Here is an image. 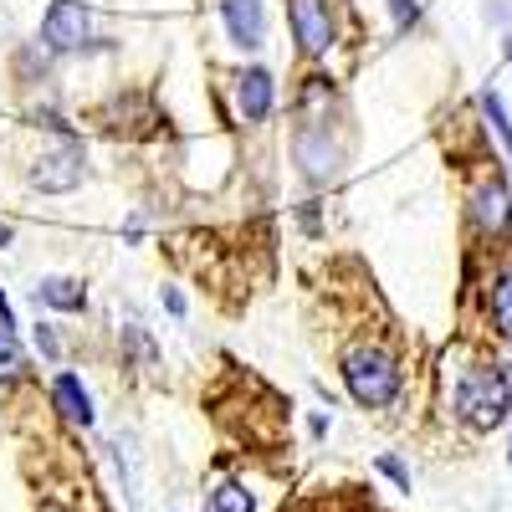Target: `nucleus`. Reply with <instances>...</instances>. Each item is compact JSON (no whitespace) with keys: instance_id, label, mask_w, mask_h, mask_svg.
Segmentation results:
<instances>
[{"instance_id":"obj_21","label":"nucleus","mask_w":512,"mask_h":512,"mask_svg":"<svg viewBox=\"0 0 512 512\" xmlns=\"http://www.w3.org/2000/svg\"><path fill=\"white\" fill-rule=\"evenodd\" d=\"M0 323H11V303H6V292H0Z\"/></svg>"},{"instance_id":"obj_2","label":"nucleus","mask_w":512,"mask_h":512,"mask_svg":"<svg viewBox=\"0 0 512 512\" xmlns=\"http://www.w3.org/2000/svg\"><path fill=\"white\" fill-rule=\"evenodd\" d=\"M338 374H344L349 395H354L364 410H384V405H395V395H400V364H395V354H384L379 344L349 349Z\"/></svg>"},{"instance_id":"obj_24","label":"nucleus","mask_w":512,"mask_h":512,"mask_svg":"<svg viewBox=\"0 0 512 512\" xmlns=\"http://www.w3.org/2000/svg\"><path fill=\"white\" fill-rule=\"evenodd\" d=\"M507 456H512V451H507Z\"/></svg>"},{"instance_id":"obj_8","label":"nucleus","mask_w":512,"mask_h":512,"mask_svg":"<svg viewBox=\"0 0 512 512\" xmlns=\"http://www.w3.org/2000/svg\"><path fill=\"white\" fill-rule=\"evenodd\" d=\"M272 98H277V82H272L267 67H246L236 77V108H241L246 123H262L272 113Z\"/></svg>"},{"instance_id":"obj_4","label":"nucleus","mask_w":512,"mask_h":512,"mask_svg":"<svg viewBox=\"0 0 512 512\" xmlns=\"http://www.w3.org/2000/svg\"><path fill=\"white\" fill-rule=\"evenodd\" d=\"M82 175H88V164H82V144H77V134H67L57 149H41V154L31 159V169H26V180H31L36 190H47V195H67V190H77Z\"/></svg>"},{"instance_id":"obj_11","label":"nucleus","mask_w":512,"mask_h":512,"mask_svg":"<svg viewBox=\"0 0 512 512\" xmlns=\"http://www.w3.org/2000/svg\"><path fill=\"white\" fill-rule=\"evenodd\" d=\"M52 400H57V410H62L67 420H77V425H93V395L82 390V379H77V374H57V384H52Z\"/></svg>"},{"instance_id":"obj_13","label":"nucleus","mask_w":512,"mask_h":512,"mask_svg":"<svg viewBox=\"0 0 512 512\" xmlns=\"http://www.w3.org/2000/svg\"><path fill=\"white\" fill-rule=\"evenodd\" d=\"M205 512H251V492L241 482H221L216 492H210Z\"/></svg>"},{"instance_id":"obj_22","label":"nucleus","mask_w":512,"mask_h":512,"mask_svg":"<svg viewBox=\"0 0 512 512\" xmlns=\"http://www.w3.org/2000/svg\"><path fill=\"white\" fill-rule=\"evenodd\" d=\"M0 246H11V226H0Z\"/></svg>"},{"instance_id":"obj_12","label":"nucleus","mask_w":512,"mask_h":512,"mask_svg":"<svg viewBox=\"0 0 512 512\" xmlns=\"http://www.w3.org/2000/svg\"><path fill=\"white\" fill-rule=\"evenodd\" d=\"M487 308H492V323L497 333L512 344V267L492 272V287H487Z\"/></svg>"},{"instance_id":"obj_16","label":"nucleus","mask_w":512,"mask_h":512,"mask_svg":"<svg viewBox=\"0 0 512 512\" xmlns=\"http://www.w3.org/2000/svg\"><path fill=\"white\" fill-rule=\"evenodd\" d=\"M47 62H52V47H47V41H41V47H21V57H16L21 77H47Z\"/></svg>"},{"instance_id":"obj_23","label":"nucleus","mask_w":512,"mask_h":512,"mask_svg":"<svg viewBox=\"0 0 512 512\" xmlns=\"http://www.w3.org/2000/svg\"><path fill=\"white\" fill-rule=\"evenodd\" d=\"M502 47H507V62H512V36H507V41H502Z\"/></svg>"},{"instance_id":"obj_18","label":"nucleus","mask_w":512,"mask_h":512,"mask_svg":"<svg viewBox=\"0 0 512 512\" xmlns=\"http://www.w3.org/2000/svg\"><path fill=\"white\" fill-rule=\"evenodd\" d=\"M390 16H395V26L405 31V26L420 21V6H415V0H390Z\"/></svg>"},{"instance_id":"obj_20","label":"nucleus","mask_w":512,"mask_h":512,"mask_svg":"<svg viewBox=\"0 0 512 512\" xmlns=\"http://www.w3.org/2000/svg\"><path fill=\"white\" fill-rule=\"evenodd\" d=\"M159 297H164V308H169V313H175V318H180V313H185V297H180V292H175V287H164V292H159Z\"/></svg>"},{"instance_id":"obj_1","label":"nucleus","mask_w":512,"mask_h":512,"mask_svg":"<svg viewBox=\"0 0 512 512\" xmlns=\"http://www.w3.org/2000/svg\"><path fill=\"white\" fill-rule=\"evenodd\" d=\"M512 410V374L507 364H477L466 369L456 384V415L472 425V431H497Z\"/></svg>"},{"instance_id":"obj_3","label":"nucleus","mask_w":512,"mask_h":512,"mask_svg":"<svg viewBox=\"0 0 512 512\" xmlns=\"http://www.w3.org/2000/svg\"><path fill=\"white\" fill-rule=\"evenodd\" d=\"M292 159H297V169H303L308 185H328V180L338 175L344 149L328 139V118H313V113H308L303 123L292 128Z\"/></svg>"},{"instance_id":"obj_17","label":"nucleus","mask_w":512,"mask_h":512,"mask_svg":"<svg viewBox=\"0 0 512 512\" xmlns=\"http://www.w3.org/2000/svg\"><path fill=\"white\" fill-rule=\"evenodd\" d=\"M379 472L390 477V482H395L400 492H410V466H405L400 456H379Z\"/></svg>"},{"instance_id":"obj_15","label":"nucleus","mask_w":512,"mask_h":512,"mask_svg":"<svg viewBox=\"0 0 512 512\" xmlns=\"http://www.w3.org/2000/svg\"><path fill=\"white\" fill-rule=\"evenodd\" d=\"M482 113H487V123H492V134L502 139V149H512V123H507V108H502L497 93H482Z\"/></svg>"},{"instance_id":"obj_5","label":"nucleus","mask_w":512,"mask_h":512,"mask_svg":"<svg viewBox=\"0 0 512 512\" xmlns=\"http://www.w3.org/2000/svg\"><path fill=\"white\" fill-rule=\"evenodd\" d=\"M41 41L52 52H82L93 41V11L82 0H52L47 16H41Z\"/></svg>"},{"instance_id":"obj_7","label":"nucleus","mask_w":512,"mask_h":512,"mask_svg":"<svg viewBox=\"0 0 512 512\" xmlns=\"http://www.w3.org/2000/svg\"><path fill=\"white\" fill-rule=\"evenodd\" d=\"M221 21L231 31V41L241 52H256L267 36V16H262V0H221Z\"/></svg>"},{"instance_id":"obj_19","label":"nucleus","mask_w":512,"mask_h":512,"mask_svg":"<svg viewBox=\"0 0 512 512\" xmlns=\"http://www.w3.org/2000/svg\"><path fill=\"white\" fill-rule=\"evenodd\" d=\"M36 349L47 354V359H57L62 349H57V333H52V323H36Z\"/></svg>"},{"instance_id":"obj_6","label":"nucleus","mask_w":512,"mask_h":512,"mask_svg":"<svg viewBox=\"0 0 512 512\" xmlns=\"http://www.w3.org/2000/svg\"><path fill=\"white\" fill-rule=\"evenodd\" d=\"M287 21H292V36L297 47H303V57H328L333 47V0H287Z\"/></svg>"},{"instance_id":"obj_9","label":"nucleus","mask_w":512,"mask_h":512,"mask_svg":"<svg viewBox=\"0 0 512 512\" xmlns=\"http://www.w3.org/2000/svg\"><path fill=\"white\" fill-rule=\"evenodd\" d=\"M472 216L487 236H512V200H507V185L492 175L477 195H472Z\"/></svg>"},{"instance_id":"obj_14","label":"nucleus","mask_w":512,"mask_h":512,"mask_svg":"<svg viewBox=\"0 0 512 512\" xmlns=\"http://www.w3.org/2000/svg\"><path fill=\"white\" fill-rule=\"evenodd\" d=\"M26 359H21V344H16V333L11 323H0V379H21Z\"/></svg>"},{"instance_id":"obj_10","label":"nucleus","mask_w":512,"mask_h":512,"mask_svg":"<svg viewBox=\"0 0 512 512\" xmlns=\"http://www.w3.org/2000/svg\"><path fill=\"white\" fill-rule=\"evenodd\" d=\"M36 308H57V313H82L88 308V287H82L77 277H41L31 287Z\"/></svg>"}]
</instances>
